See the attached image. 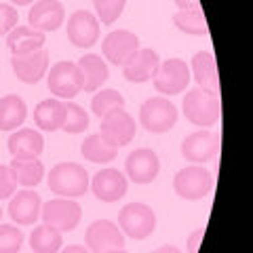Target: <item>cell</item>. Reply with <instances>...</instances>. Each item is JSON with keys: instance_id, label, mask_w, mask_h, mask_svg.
I'll return each instance as SVG.
<instances>
[{"instance_id": "obj_1", "label": "cell", "mask_w": 253, "mask_h": 253, "mask_svg": "<svg viewBox=\"0 0 253 253\" xmlns=\"http://www.w3.org/2000/svg\"><path fill=\"white\" fill-rule=\"evenodd\" d=\"M49 188L61 199H78L89 190V173L83 165L59 163L49 173Z\"/></svg>"}, {"instance_id": "obj_2", "label": "cell", "mask_w": 253, "mask_h": 253, "mask_svg": "<svg viewBox=\"0 0 253 253\" xmlns=\"http://www.w3.org/2000/svg\"><path fill=\"white\" fill-rule=\"evenodd\" d=\"M118 228L129 239L144 241L154 232L156 215L144 203H129L118 211Z\"/></svg>"}, {"instance_id": "obj_3", "label": "cell", "mask_w": 253, "mask_h": 253, "mask_svg": "<svg viewBox=\"0 0 253 253\" xmlns=\"http://www.w3.org/2000/svg\"><path fill=\"white\" fill-rule=\"evenodd\" d=\"M184 116L194 126H213L219 121V99L203 89H192L184 95Z\"/></svg>"}, {"instance_id": "obj_4", "label": "cell", "mask_w": 253, "mask_h": 253, "mask_svg": "<svg viewBox=\"0 0 253 253\" xmlns=\"http://www.w3.org/2000/svg\"><path fill=\"white\" fill-rule=\"evenodd\" d=\"M213 188V175L199 165H190L175 173L173 177V190L175 194L186 201H201Z\"/></svg>"}, {"instance_id": "obj_5", "label": "cell", "mask_w": 253, "mask_h": 253, "mask_svg": "<svg viewBox=\"0 0 253 253\" xmlns=\"http://www.w3.org/2000/svg\"><path fill=\"white\" fill-rule=\"evenodd\" d=\"M139 121L150 133H167L177 123V108L165 97H150L139 108Z\"/></svg>"}, {"instance_id": "obj_6", "label": "cell", "mask_w": 253, "mask_h": 253, "mask_svg": "<svg viewBox=\"0 0 253 253\" xmlns=\"http://www.w3.org/2000/svg\"><path fill=\"white\" fill-rule=\"evenodd\" d=\"M42 221L59 232H70L81 224L83 209L74 199H53L42 205Z\"/></svg>"}, {"instance_id": "obj_7", "label": "cell", "mask_w": 253, "mask_h": 253, "mask_svg": "<svg viewBox=\"0 0 253 253\" xmlns=\"http://www.w3.org/2000/svg\"><path fill=\"white\" fill-rule=\"evenodd\" d=\"M154 89L163 95H177L181 91H186V86L190 83V66L184 59H167L158 66L154 74Z\"/></svg>"}, {"instance_id": "obj_8", "label": "cell", "mask_w": 253, "mask_h": 253, "mask_svg": "<svg viewBox=\"0 0 253 253\" xmlns=\"http://www.w3.org/2000/svg\"><path fill=\"white\" fill-rule=\"evenodd\" d=\"M49 91L57 99H72L83 91V74L74 61H59L51 68Z\"/></svg>"}, {"instance_id": "obj_9", "label": "cell", "mask_w": 253, "mask_h": 253, "mask_svg": "<svg viewBox=\"0 0 253 253\" xmlns=\"http://www.w3.org/2000/svg\"><path fill=\"white\" fill-rule=\"evenodd\" d=\"M84 245L91 253H106L110 249H123L125 234L110 219H97L86 228Z\"/></svg>"}, {"instance_id": "obj_10", "label": "cell", "mask_w": 253, "mask_h": 253, "mask_svg": "<svg viewBox=\"0 0 253 253\" xmlns=\"http://www.w3.org/2000/svg\"><path fill=\"white\" fill-rule=\"evenodd\" d=\"M101 51L112 66H125L139 51V38L129 30H114L104 38Z\"/></svg>"}, {"instance_id": "obj_11", "label": "cell", "mask_w": 253, "mask_h": 253, "mask_svg": "<svg viewBox=\"0 0 253 253\" xmlns=\"http://www.w3.org/2000/svg\"><path fill=\"white\" fill-rule=\"evenodd\" d=\"M99 133L104 137H108L112 144L118 148L131 144L135 137V121L133 116L123 108H116L112 112H108L106 116H101V125H99Z\"/></svg>"}, {"instance_id": "obj_12", "label": "cell", "mask_w": 253, "mask_h": 253, "mask_svg": "<svg viewBox=\"0 0 253 253\" xmlns=\"http://www.w3.org/2000/svg\"><path fill=\"white\" fill-rule=\"evenodd\" d=\"M125 169H126V177L135 181V184H152L158 171H161V161H158L154 150L139 148L126 156Z\"/></svg>"}, {"instance_id": "obj_13", "label": "cell", "mask_w": 253, "mask_h": 253, "mask_svg": "<svg viewBox=\"0 0 253 253\" xmlns=\"http://www.w3.org/2000/svg\"><path fill=\"white\" fill-rule=\"evenodd\" d=\"M11 66L15 76L26 84H36L42 81V76L49 70V53L44 49L32 51L26 55H13L11 57Z\"/></svg>"}, {"instance_id": "obj_14", "label": "cell", "mask_w": 253, "mask_h": 253, "mask_svg": "<svg viewBox=\"0 0 253 253\" xmlns=\"http://www.w3.org/2000/svg\"><path fill=\"white\" fill-rule=\"evenodd\" d=\"M217 150H219V139L207 129L190 133L184 139V144H181V154L192 165L213 161L217 156Z\"/></svg>"}, {"instance_id": "obj_15", "label": "cell", "mask_w": 253, "mask_h": 253, "mask_svg": "<svg viewBox=\"0 0 253 253\" xmlns=\"http://www.w3.org/2000/svg\"><path fill=\"white\" fill-rule=\"evenodd\" d=\"M68 38L74 46L89 49L99 38V21L89 11H76L68 19Z\"/></svg>"}, {"instance_id": "obj_16", "label": "cell", "mask_w": 253, "mask_h": 253, "mask_svg": "<svg viewBox=\"0 0 253 253\" xmlns=\"http://www.w3.org/2000/svg\"><path fill=\"white\" fill-rule=\"evenodd\" d=\"M41 209H42L41 194L34 192V190L23 188L11 196L9 215L15 224H19V226H32L41 217Z\"/></svg>"}, {"instance_id": "obj_17", "label": "cell", "mask_w": 253, "mask_h": 253, "mask_svg": "<svg viewBox=\"0 0 253 253\" xmlns=\"http://www.w3.org/2000/svg\"><path fill=\"white\" fill-rule=\"evenodd\" d=\"M95 199L104 203H116L126 194V177L118 169H101L89 181Z\"/></svg>"}, {"instance_id": "obj_18", "label": "cell", "mask_w": 253, "mask_h": 253, "mask_svg": "<svg viewBox=\"0 0 253 253\" xmlns=\"http://www.w3.org/2000/svg\"><path fill=\"white\" fill-rule=\"evenodd\" d=\"M63 19H66V9L59 0H36L28 15L30 26L41 32H55L63 26Z\"/></svg>"}, {"instance_id": "obj_19", "label": "cell", "mask_w": 253, "mask_h": 253, "mask_svg": "<svg viewBox=\"0 0 253 253\" xmlns=\"http://www.w3.org/2000/svg\"><path fill=\"white\" fill-rule=\"evenodd\" d=\"M190 68H192V74H194V81L199 84V89L219 97V74H217L215 57L209 51H199V53H194Z\"/></svg>"}, {"instance_id": "obj_20", "label": "cell", "mask_w": 253, "mask_h": 253, "mask_svg": "<svg viewBox=\"0 0 253 253\" xmlns=\"http://www.w3.org/2000/svg\"><path fill=\"white\" fill-rule=\"evenodd\" d=\"M158 66H161V59L154 49H139L123 66V76L129 83H148L154 78Z\"/></svg>"}, {"instance_id": "obj_21", "label": "cell", "mask_w": 253, "mask_h": 253, "mask_svg": "<svg viewBox=\"0 0 253 253\" xmlns=\"http://www.w3.org/2000/svg\"><path fill=\"white\" fill-rule=\"evenodd\" d=\"M13 158H38L44 150L42 133L36 129H17L6 141Z\"/></svg>"}, {"instance_id": "obj_22", "label": "cell", "mask_w": 253, "mask_h": 253, "mask_svg": "<svg viewBox=\"0 0 253 253\" xmlns=\"http://www.w3.org/2000/svg\"><path fill=\"white\" fill-rule=\"evenodd\" d=\"M6 46L13 55H26L44 49V32L34 30L32 26H15L6 34Z\"/></svg>"}, {"instance_id": "obj_23", "label": "cell", "mask_w": 253, "mask_h": 253, "mask_svg": "<svg viewBox=\"0 0 253 253\" xmlns=\"http://www.w3.org/2000/svg\"><path fill=\"white\" fill-rule=\"evenodd\" d=\"M76 66L83 74V91L86 93L97 91L108 81V63L99 55H93V53L83 55Z\"/></svg>"}, {"instance_id": "obj_24", "label": "cell", "mask_w": 253, "mask_h": 253, "mask_svg": "<svg viewBox=\"0 0 253 253\" xmlns=\"http://www.w3.org/2000/svg\"><path fill=\"white\" fill-rule=\"evenodd\" d=\"M34 121L41 131H57L66 121V106L57 97L44 99L34 110Z\"/></svg>"}, {"instance_id": "obj_25", "label": "cell", "mask_w": 253, "mask_h": 253, "mask_svg": "<svg viewBox=\"0 0 253 253\" xmlns=\"http://www.w3.org/2000/svg\"><path fill=\"white\" fill-rule=\"evenodd\" d=\"M26 101L19 95H6L0 99V131H15L26 123Z\"/></svg>"}, {"instance_id": "obj_26", "label": "cell", "mask_w": 253, "mask_h": 253, "mask_svg": "<svg viewBox=\"0 0 253 253\" xmlns=\"http://www.w3.org/2000/svg\"><path fill=\"white\" fill-rule=\"evenodd\" d=\"M83 156L86 158V161L91 163H110L114 161L116 154H118V146L112 144L108 137H104L101 133H93V135H89L84 141H83V148H81Z\"/></svg>"}, {"instance_id": "obj_27", "label": "cell", "mask_w": 253, "mask_h": 253, "mask_svg": "<svg viewBox=\"0 0 253 253\" xmlns=\"http://www.w3.org/2000/svg\"><path fill=\"white\" fill-rule=\"evenodd\" d=\"M9 167L13 169L17 184L23 188H34L44 177V165L38 158H13Z\"/></svg>"}, {"instance_id": "obj_28", "label": "cell", "mask_w": 253, "mask_h": 253, "mask_svg": "<svg viewBox=\"0 0 253 253\" xmlns=\"http://www.w3.org/2000/svg\"><path fill=\"white\" fill-rule=\"evenodd\" d=\"M63 245L61 232L53 226H38L30 234V247L34 253H57Z\"/></svg>"}, {"instance_id": "obj_29", "label": "cell", "mask_w": 253, "mask_h": 253, "mask_svg": "<svg viewBox=\"0 0 253 253\" xmlns=\"http://www.w3.org/2000/svg\"><path fill=\"white\" fill-rule=\"evenodd\" d=\"M173 23L179 32L190 36H205L209 34V28H207V21H205V15L201 9H194V11H177L173 15Z\"/></svg>"}, {"instance_id": "obj_30", "label": "cell", "mask_w": 253, "mask_h": 253, "mask_svg": "<svg viewBox=\"0 0 253 253\" xmlns=\"http://www.w3.org/2000/svg\"><path fill=\"white\" fill-rule=\"evenodd\" d=\"M116 108H125V97L114 89H104V91L95 93L93 99H91L93 114L99 116V118L106 116L108 112H112V110H116Z\"/></svg>"}, {"instance_id": "obj_31", "label": "cell", "mask_w": 253, "mask_h": 253, "mask_svg": "<svg viewBox=\"0 0 253 253\" xmlns=\"http://www.w3.org/2000/svg\"><path fill=\"white\" fill-rule=\"evenodd\" d=\"M63 106H66V121L61 129L66 133H83L89 126V114L74 101H66Z\"/></svg>"}, {"instance_id": "obj_32", "label": "cell", "mask_w": 253, "mask_h": 253, "mask_svg": "<svg viewBox=\"0 0 253 253\" xmlns=\"http://www.w3.org/2000/svg\"><path fill=\"white\" fill-rule=\"evenodd\" d=\"M125 4L126 0H95V11L99 15V21L110 26L123 15Z\"/></svg>"}, {"instance_id": "obj_33", "label": "cell", "mask_w": 253, "mask_h": 253, "mask_svg": "<svg viewBox=\"0 0 253 253\" xmlns=\"http://www.w3.org/2000/svg\"><path fill=\"white\" fill-rule=\"evenodd\" d=\"M23 245V234L19 228L2 224L0 226V253H19Z\"/></svg>"}, {"instance_id": "obj_34", "label": "cell", "mask_w": 253, "mask_h": 253, "mask_svg": "<svg viewBox=\"0 0 253 253\" xmlns=\"http://www.w3.org/2000/svg\"><path fill=\"white\" fill-rule=\"evenodd\" d=\"M17 190V179L9 165H0V201L11 199Z\"/></svg>"}, {"instance_id": "obj_35", "label": "cell", "mask_w": 253, "mask_h": 253, "mask_svg": "<svg viewBox=\"0 0 253 253\" xmlns=\"http://www.w3.org/2000/svg\"><path fill=\"white\" fill-rule=\"evenodd\" d=\"M17 19H19V15L11 4L0 2V32H2V34H9V32L17 26Z\"/></svg>"}, {"instance_id": "obj_36", "label": "cell", "mask_w": 253, "mask_h": 253, "mask_svg": "<svg viewBox=\"0 0 253 253\" xmlns=\"http://www.w3.org/2000/svg\"><path fill=\"white\" fill-rule=\"evenodd\" d=\"M203 236H205V228H196V230L190 234V239H188V253H199Z\"/></svg>"}, {"instance_id": "obj_37", "label": "cell", "mask_w": 253, "mask_h": 253, "mask_svg": "<svg viewBox=\"0 0 253 253\" xmlns=\"http://www.w3.org/2000/svg\"><path fill=\"white\" fill-rule=\"evenodd\" d=\"M175 4L179 6V11H194V9H201L199 0H175Z\"/></svg>"}, {"instance_id": "obj_38", "label": "cell", "mask_w": 253, "mask_h": 253, "mask_svg": "<svg viewBox=\"0 0 253 253\" xmlns=\"http://www.w3.org/2000/svg\"><path fill=\"white\" fill-rule=\"evenodd\" d=\"M61 253H91L86 247H83V245H68L66 249H63Z\"/></svg>"}, {"instance_id": "obj_39", "label": "cell", "mask_w": 253, "mask_h": 253, "mask_svg": "<svg viewBox=\"0 0 253 253\" xmlns=\"http://www.w3.org/2000/svg\"><path fill=\"white\" fill-rule=\"evenodd\" d=\"M152 253H181L175 245H163V247H158V249H154Z\"/></svg>"}, {"instance_id": "obj_40", "label": "cell", "mask_w": 253, "mask_h": 253, "mask_svg": "<svg viewBox=\"0 0 253 253\" xmlns=\"http://www.w3.org/2000/svg\"><path fill=\"white\" fill-rule=\"evenodd\" d=\"M13 4H30V2H34V0H11Z\"/></svg>"}, {"instance_id": "obj_41", "label": "cell", "mask_w": 253, "mask_h": 253, "mask_svg": "<svg viewBox=\"0 0 253 253\" xmlns=\"http://www.w3.org/2000/svg\"><path fill=\"white\" fill-rule=\"evenodd\" d=\"M106 253H126L125 249H110V251H106Z\"/></svg>"}, {"instance_id": "obj_42", "label": "cell", "mask_w": 253, "mask_h": 253, "mask_svg": "<svg viewBox=\"0 0 253 253\" xmlns=\"http://www.w3.org/2000/svg\"><path fill=\"white\" fill-rule=\"evenodd\" d=\"M0 217H2V207H0Z\"/></svg>"}, {"instance_id": "obj_43", "label": "cell", "mask_w": 253, "mask_h": 253, "mask_svg": "<svg viewBox=\"0 0 253 253\" xmlns=\"http://www.w3.org/2000/svg\"><path fill=\"white\" fill-rule=\"evenodd\" d=\"M0 36H2V32H0Z\"/></svg>"}]
</instances>
